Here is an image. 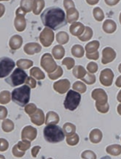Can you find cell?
Segmentation results:
<instances>
[{
    "instance_id": "6da1fadb",
    "label": "cell",
    "mask_w": 121,
    "mask_h": 159,
    "mask_svg": "<svg viewBox=\"0 0 121 159\" xmlns=\"http://www.w3.org/2000/svg\"><path fill=\"white\" fill-rule=\"evenodd\" d=\"M44 26L53 30L56 31L67 24L65 12L57 6L48 7L40 15Z\"/></svg>"
},
{
    "instance_id": "7a4b0ae2",
    "label": "cell",
    "mask_w": 121,
    "mask_h": 159,
    "mask_svg": "<svg viewBox=\"0 0 121 159\" xmlns=\"http://www.w3.org/2000/svg\"><path fill=\"white\" fill-rule=\"evenodd\" d=\"M43 134L44 139L49 143H58L65 139V134L63 129L55 124L47 125L44 129Z\"/></svg>"
},
{
    "instance_id": "3957f363",
    "label": "cell",
    "mask_w": 121,
    "mask_h": 159,
    "mask_svg": "<svg viewBox=\"0 0 121 159\" xmlns=\"http://www.w3.org/2000/svg\"><path fill=\"white\" fill-rule=\"evenodd\" d=\"M30 94L31 88L29 85L24 84L12 91V101L19 106L24 107L30 102Z\"/></svg>"
},
{
    "instance_id": "277c9868",
    "label": "cell",
    "mask_w": 121,
    "mask_h": 159,
    "mask_svg": "<svg viewBox=\"0 0 121 159\" xmlns=\"http://www.w3.org/2000/svg\"><path fill=\"white\" fill-rule=\"evenodd\" d=\"M28 77L27 73L23 69L17 68L4 80L11 87H16L23 84Z\"/></svg>"
},
{
    "instance_id": "5b68a950",
    "label": "cell",
    "mask_w": 121,
    "mask_h": 159,
    "mask_svg": "<svg viewBox=\"0 0 121 159\" xmlns=\"http://www.w3.org/2000/svg\"><path fill=\"white\" fill-rule=\"evenodd\" d=\"M81 101V95L75 91L70 90L67 93L63 105L66 110L73 111L77 109Z\"/></svg>"
},
{
    "instance_id": "8992f818",
    "label": "cell",
    "mask_w": 121,
    "mask_h": 159,
    "mask_svg": "<svg viewBox=\"0 0 121 159\" xmlns=\"http://www.w3.org/2000/svg\"><path fill=\"white\" fill-rule=\"evenodd\" d=\"M14 61L8 57L0 58V79L5 78L10 75V73L15 68Z\"/></svg>"
},
{
    "instance_id": "52a82bcc",
    "label": "cell",
    "mask_w": 121,
    "mask_h": 159,
    "mask_svg": "<svg viewBox=\"0 0 121 159\" xmlns=\"http://www.w3.org/2000/svg\"><path fill=\"white\" fill-rule=\"evenodd\" d=\"M92 97L96 101L95 105H104L107 103V95L104 90L101 89H95L92 93Z\"/></svg>"
},
{
    "instance_id": "ba28073f",
    "label": "cell",
    "mask_w": 121,
    "mask_h": 159,
    "mask_svg": "<svg viewBox=\"0 0 121 159\" xmlns=\"http://www.w3.org/2000/svg\"><path fill=\"white\" fill-rule=\"evenodd\" d=\"M114 74L111 69H105L101 72L100 80L101 84L105 87H109L112 84Z\"/></svg>"
},
{
    "instance_id": "9c48e42d",
    "label": "cell",
    "mask_w": 121,
    "mask_h": 159,
    "mask_svg": "<svg viewBox=\"0 0 121 159\" xmlns=\"http://www.w3.org/2000/svg\"><path fill=\"white\" fill-rule=\"evenodd\" d=\"M116 53L114 50L111 47H105L102 51V63L107 64L112 62L116 58Z\"/></svg>"
},
{
    "instance_id": "30bf717a",
    "label": "cell",
    "mask_w": 121,
    "mask_h": 159,
    "mask_svg": "<svg viewBox=\"0 0 121 159\" xmlns=\"http://www.w3.org/2000/svg\"><path fill=\"white\" fill-rule=\"evenodd\" d=\"M103 30L107 34H112L116 31L117 25L116 23L112 20H106L104 22Z\"/></svg>"
},
{
    "instance_id": "8fae6325",
    "label": "cell",
    "mask_w": 121,
    "mask_h": 159,
    "mask_svg": "<svg viewBox=\"0 0 121 159\" xmlns=\"http://www.w3.org/2000/svg\"><path fill=\"white\" fill-rule=\"evenodd\" d=\"M102 137V133L99 129H94L90 134V140L93 143H100L101 141Z\"/></svg>"
},
{
    "instance_id": "7c38bea8",
    "label": "cell",
    "mask_w": 121,
    "mask_h": 159,
    "mask_svg": "<svg viewBox=\"0 0 121 159\" xmlns=\"http://www.w3.org/2000/svg\"><path fill=\"white\" fill-rule=\"evenodd\" d=\"M100 43L98 40H93L89 43L85 47L86 52L88 54L94 53L98 51V50L100 48Z\"/></svg>"
},
{
    "instance_id": "4fadbf2b",
    "label": "cell",
    "mask_w": 121,
    "mask_h": 159,
    "mask_svg": "<svg viewBox=\"0 0 121 159\" xmlns=\"http://www.w3.org/2000/svg\"><path fill=\"white\" fill-rule=\"evenodd\" d=\"M106 151L108 154L112 156H118L121 153V145L119 144L110 145L106 148Z\"/></svg>"
},
{
    "instance_id": "5bb4252c",
    "label": "cell",
    "mask_w": 121,
    "mask_h": 159,
    "mask_svg": "<svg viewBox=\"0 0 121 159\" xmlns=\"http://www.w3.org/2000/svg\"><path fill=\"white\" fill-rule=\"evenodd\" d=\"M93 14L95 19L98 21H102L104 19L105 15L103 11L100 7L94 8L93 11Z\"/></svg>"
},
{
    "instance_id": "9a60e30c",
    "label": "cell",
    "mask_w": 121,
    "mask_h": 159,
    "mask_svg": "<svg viewBox=\"0 0 121 159\" xmlns=\"http://www.w3.org/2000/svg\"><path fill=\"white\" fill-rule=\"evenodd\" d=\"M93 35V31L90 27H86V30L84 34L80 38V39L82 41L86 42L90 40L92 38Z\"/></svg>"
},
{
    "instance_id": "2e32d148",
    "label": "cell",
    "mask_w": 121,
    "mask_h": 159,
    "mask_svg": "<svg viewBox=\"0 0 121 159\" xmlns=\"http://www.w3.org/2000/svg\"><path fill=\"white\" fill-rule=\"evenodd\" d=\"M83 81L87 84H93L96 81V78L95 76L93 74H91L90 73H87V74L85 75L83 79H82Z\"/></svg>"
},
{
    "instance_id": "e0dca14e",
    "label": "cell",
    "mask_w": 121,
    "mask_h": 159,
    "mask_svg": "<svg viewBox=\"0 0 121 159\" xmlns=\"http://www.w3.org/2000/svg\"><path fill=\"white\" fill-rule=\"evenodd\" d=\"M87 70L91 73H95L98 70V65L95 62H91L87 66Z\"/></svg>"
},
{
    "instance_id": "ac0fdd59",
    "label": "cell",
    "mask_w": 121,
    "mask_h": 159,
    "mask_svg": "<svg viewBox=\"0 0 121 159\" xmlns=\"http://www.w3.org/2000/svg\"><path fill=\"white\" fill-rule=\"evenodd\" d=\"M82 157L85 159H96L95 153L92 151H86L82 153Z\"/></svg>"
},
{
    "instance_id": "d6986e66",
    "label": "cell",
    "mask_w": 121,
    "mask_h": 159,
    "mask_svg": "<svg viewBox=\"0 0 121 159\" xmlns=\"http://www.w3.org/2000/svg\"><path fill=\"white\" fill-rule=\"evenodd\" d=\"M96 109L99 112L102 113H105L108 112L109 109V106L108 103L104 105H95Z\"/></svg>"
},
{
    "instance_id": "ffe728a7",
    "label": "cell",
    "mask_w": 121,
    "mask_h": 159,
    "mask_svg": "<svg viewBox=\"0 0 121 159\" xmlns=\"http://www.w3.org/2000/svg\"><path fill=\"white\" fill-rule=\"evenodd\" d=\"M84 50L83 48L81 45H77L75 48L74 54H76V56L78 57H82L84 55Z\"/></svg>"
},
{
    "instance_id": "44dd1931",
    "label": "cell",
    "mask_w": 121,
    "mask_h": 159,
    "mask_svg": "<svg viewBox=\"0 0 121 159\" xmlns=\"http://www.w3.org/2000/svg\"><path fill=\"white\" fill-rule=\"evenodd\" d=\"M76 84H77L76 89L78 91L80 92L81 93H83L86 92L87 88H86L85 84H84L80 82H78L76 83Z\"/></svg>"
},
{
    "instance_id": "7402d4cb",
    "label": "cell",
    "mask_w": 121,
    "mask_h": 159,
    "mask_svg": "<svg viewBox=\"0 0 121 159\" xmlns=\"http://www.w3.org/2000/svg\"><path fill=\"white\" fill-rule=\"evenodd\" d=\"M86 57H87L88 59H90V60H98L100 57V54H99V52L96 51V52H94V53H90V54H88V53H86Z\"/></svg>"
},
{
    "instance_id": "603a6c76",
    "label": "cell",
    "mask_w": 121,
    "mask_h": 159,
    "mask_svg": "<svg viewBox=\"0 0 121 159\" xmlns=\"http://www.w3.org/2000/svg\"><path fill=\"white\" fill-rule=\"evenodd\" d=\"M120 0H105V3L108 6H113L118 4Z\"/></svg>"
},
{
    "instance_id": "cb8c5ba5",
    "label": "cell",
    "mask_w": 121,
    "mask_h": 159,
    "mask_svg": "<svg viewBox=\"0 0 121 159\" xmlns=\"http://www.w3.org/2000/svg\"><path fill=\"white\" fill-rule=\"evenodd\" d=\"M100 0H86L87 3L91 5H94L98 4Z\"/></svg>"
},
{
    "instance_id": "d4e9b609",
    "label": "cell",
    "mask_w": 121,
    "mask_h": 159,
    "mask_svg": "<svg viewBox=\"0 0 121 159\" xmlns=\"http://www.w3.org/2000/svg\"><path fill=\"white\" fill-rule=\"evenodd\" d=\"M115 84L118 88H121V76L117 78L115 82Z\"/></svg>"
},
{
    "instance_id": "484cf974",
    "label": "cell",
    "mask_w": 121,
    "mask_h": 159,
    "mask_svg": "<svg viewBox=\"0 0 121 159\" xmlns=\"http://www.w3.org/2000/svg\"><path fill=\"white\" fill-rule=\"evenodd\" d=\"M117 100L120 102H121V90L119 91L117 97Z\"/></svg>"
},
{
    "instance_id": "4316f807",
    "label": "cell",
    "mask_w": 121,
    "mask_h": 159,
    "mask_svg": "<svg viewBox=\"0 0 121 159\" xmlns=\"http://www.w3.org/2000/svg\"><path fill=\"white\" fill-rule=\"evenodd\" d=\"M117 111H118V113L121 115V104L118 105V107H117Z\"/></svg>"
},
{
    "instance_id": "83f0119b",
    "label": "cell",
    "mask_w": 121,
    "mask_h": 159,
    "mask_svg": "<svg viewBox=\"0 0 121 159\" xmlns=\"http://www.w3.org/2000/svg\"><path fill=\"white\" fill-rule=\"evenodd\" d=\"M118 70H119V71L121 73V63L119 65V67H118Z\"/></svg>"
},
{
    "instance_id": "f1b7e54d",
    "label": "cell",
    "mask_w": 121,
    "mask_h": 159,
    "mask_svg": "<svg viewBox=\"0 0 121 159\" xmlns=\"http://www.w3.org/2000/svg\"><path fill=\"white\" fill-rule=\"evenodd\" d=\"M119 21H120V24H121V12L119 16Z\"/></svg>"
},
{
    "instance_id": "f546056e",
    "label": "cell",
    "mask_w": 121,
    "mask_h": 159,
    "mask_svg": "<svg viewBox=\"0 0 121 159\" xmlns=\"http://www.w3.org/2000/svg\"></svg>"
}]
</instances>
